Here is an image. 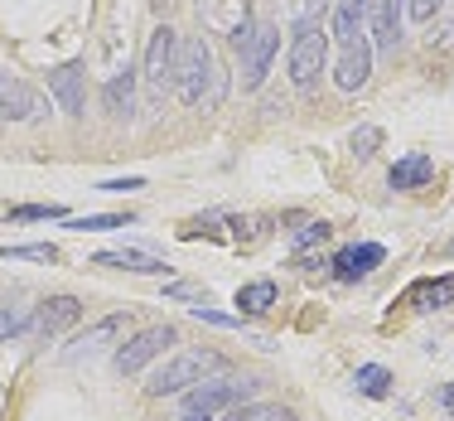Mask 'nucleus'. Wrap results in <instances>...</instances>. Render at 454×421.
<instances>
[{
  "instance_id": "nucleus-23",
  "label": "nucleus",
  "mask_w": 454,
  "mask_h": 421,
  "mask_svg": "<svg viewBox=\"0 0 454 421\" xmlns=\"http://www.w3.org/2000/svg\"><path fill=\"white\" fill-rule=\"evenodd\" d=\"M0 257H10V262H59V247L53 242H20V247H5Z\"/></svg>"
},
{
  "instance_id": "nucleus-10",
  "label": "nucleus",
  "mask_w": 454,
  "mask_h": 421,
  "mask_svg": "<svg viewBox=\"0 0 454 421\" xmlns=\"http://www.w3.org/2000/svg\"><path fill=\"white\" fill-rule=\"evenodd\" d=\"M372 78V44L358 35L353 44L339 49V63H333V83H339L343 92H358L363 83Z\"/></svg>"
},
{
  "instance_id": "nucleus-31",
  "label": "nucleus",
  "mask_w": 454,
  "mask_h": 421,
  "mask_svg": "<svg viewBox=\"0 0 454 421\" xmlns=\"http://www.w3.org/2000/svg\"><path fill=\"white\" fill-rule=\"evenodd\" d=\"M252 39H256V20H252V15H242V25L232 29V49H237V53H247V44H252Z\"/></svg>"
},
{
  "instance_id": "nucleus-4",
  "label": "nucleus",
  "mask_w": 454,
  "mask_h": 421,
  "mask_svg": "<svg viewBox=\"0 0 454 421\" xmlns=\"http://www.w3.org/2000/svg\"><path fill=\"white\" fill-rule=\"evenodd\" d=\"M208 78H213V53L203 39H189L179 44V63H175V97L184 107H199L203 92H208Z\"/></svg>"
},
{
  "instance_id": "nucleus-1",
  "label": "nucleus",
  "mask_w": 454,
  "mask_h": 421,
  "mask_svg": "<svg viewBox=\"0 0 454 421\" xmlns=\"http://www.w3.org/2000/svg\"><path fill=\"white\" fill-rule=\"evenodd\" d=\"M324 59H329V35H324V20L309 10V15L295 20V35H290V83L300 92H315Z\"/></svg>"
},
{
  "instance_id": "nucleus-34",
  "label": "nucleus",
  "mask_w": 454,
  "mask_h": 421,
  "mask_svg": "<svg viewBox=\"0 0 454 421\" xmlns=\"http://www.w3.org/2000/svg\"><path fill=\"white\" fill-rule=\"evenodd\" d=\"M102 194H126V189H145L140 179H106V185H97Z\"/></svg>"
},
{
  "instance_id": "nucleus-28",
  "label": "nucleus",
  "mask_w": 454,
  "mask_h": 421,
  "mask_svg": "<svg viewBox=\"0 0 454 421\" xmlns=\"http://www.w3.org/2000/svg\"><path fill=\"white\" fill-rule=\"evenodd\" d=\"M333 228L329 223H305V228L295 233V252H305V247H315V242H324V237H329Z\"/></svg>"
},
{
  "instance_id": "nucleus-3",
  "label": "nucleus",
  "mask_w": 454,
  "mask_h": 421,
  "mask_svg": "<svg viewBox=\"0 0 454 421\" xmlns=\"http://www.w3.org/2000/svg\"><path fill=\"white\" fill-rule=\"evenodd\" d=\"M218 369H223V359H218V353H208V349L175 353V359H169L165 369H160V373L145 383V393H150V397H175V393H189V387L208 383V373H218Z\"/></svg>"
},
{
  "instance_id": "nucleus-25",
  "label": "nucleus",
  "mask_w": 454,
  "mask_h": 421,
  "mask_svg": "<svg viewBox=\"0 0 454 421\" xmlns=\"http://www.w3.org/2000/svg\"><path fill=\"white\" fill-rule=\"evenodd\" d=\"M29 310L25 306H0V339H20V334H29Z\"/></svg>"
},
{
  "instance_id": "nucleus-13",
  "label": "nucleus",
  "mask_w": 454,
  "mask_h": 421,
  "mask_svg": "<svg viewBox=\"0 0 454 421\" xmlns=\"http://www.w3.org/2000/svg\"><path fill=\"white\" fill-rule=\"evenodd\" d=\"M402 39V0H377L372 5V49L392 53Z\"/></svg>"
},
{
  "instance_id": "nucleus-18",
  "label": "nucleus",
  "mask_w": 454,
  "mask_h": 421,
  "mask_svg": "<svg viewBox=\"0 0 454 421\" xmlns=\"http://www.w3.org/2000/svg\"><path fill=\"white\" fill-rule=\"evenodd\" d=\"M392 189H420V185H430L435 179V160L430 155H406V160H396L392 165Z\"/></svg>"
},
{
  "instance_id": "nucleus-8",
  "label": "nucleus",
  "mask_w": 454,
  "mask_h": 421,
  "mask_svg": "<svg viewBox=\"0 0 454 421\" xmlns=\"http://www.w3.org/2000/svg\"><path fill=\"white\" fill-rule=\"evenodd\" d=\"M276 49H280V29H276V25H262V29H256V39L247 44V53H242V88H247V92H256V88L266 83Z\"/></svg>"
},
{
  "instance_id": "nucleus-5",
  "label": "nucleus",
  "mask_w": 454,
  "mask_h": 421,
  "mask_svg": "<svg viewBox=\"0 0 454 421\" xmlns=\"http://www.w3.org/2000/svg\"><path fill=\"white\" fill-rule=\"evenodd\" d=\"M169 344H175V325H150V330H140L131 344H121V349H116V373H121V377H136L150 359H160Z\"/></svg>"
},
{
  "instance_id": "nucleus-19",
  "label": "nucleus",
  "mask_w": 454,
  "mask_h": 421,
  "mask_svg": "<svg viewBox=\"0 0 454 421\" xmlns=\"http://www.w3.org/2000/svg\"><path fill=\"white\" fill-rule=\"evenodd\" d=\"M411 306H416V310H445V306H454V276L411 286Z\"/></svg>"
},
{
  "instance_id": "nucleus-16",
  "label": "nucleus",
  "mask_w": 454,
  "mask_h": 421,
  "mask_svg": "<svg viewBox=\"0 0 454 421\" xmlns=\"http://www.w3.org/2000/svg\"><path fill=\"white\" fill-rule=\"evenodd\" d=\"M102 107H106V116H131L136 112V68H121L112 83H106Z\"/></svg>"
},
{
  "instance_id": "nucleus-33",
  "label": "nucleus",
  "mask_w": 454,
  "mask_h": 421,
  "mask_svg": "<svg viewBox=\"0 0 454 421\" xmlns=\"http://www.w3.org/2000/svg\"><path fill=\"white\" fill-rule=\"evenodd\" d=\"M169 296H175V300H199V306H208V290H199V286H169Z\"/></svg>"
},
{
  "instance_id": "nucleus-11",
  "label": "nucleus",
  "mask_w": 454,
  "mask_h": 421,
  "mask_svg": "<svg viewBox=\"0 0 454 421\" xmlns=\"http://www.w3.org/2000/svg\"><path fill=\"white\" fill-rule=\"evenodd\" d=\"M78 315H82V300L78 296H49L44 306L35 310V320H29V334L53 339V334H63L68 325H78Z\"/></svg>"
},
{
  "instance_id": "nucleus-12",
  "label": "nucleus",
  "mask_w": 454,
  "mask_h": 421,
  "mask_svg": "<svg viewBox=\"0 0 454 421\" xmlns=\"http://www.w3.org/2000/svg\"><path fill=\"white\" fill-rule=\"evenodd\" d=\"M387 262V247L382 242H363V247H343L339 257H333V276L339 281H363L372 266Z\"/></svg>"
},
{
  "instance_id": "nucleus-6",
  "label": "nucleus",
  "mask_w": 454,
  "mask_h": 421,
  "mask_svg": "<svg viewBox=\"0 0 454 421\" xmlns=\"http://www.w3.org/2000/svg\"><path fill=\"white\" fill-rule=\"evenodd\" d=\"M175 63H179V35L169 25H160L155 35H150V49H145V83H150V92L175 88Z\"/></svg>"
},
{
  "instance_id": "nucleus-30",
  "label": "nucleus",
  "mask_w": 454,
  "mask_h": 421,
  "mask_svg": "<svg viewBox=\"0 0 454 421\" xmlns=\"http://www.w3.org/2000/svg\"><path fill=\"white\" fill-rule=\"evenodd\" d=\"M193 320H208V325H223V330L242 325V315H218V310H208V306H193Z\"/></svg>"
},
{
  "instance_id": "nucleus-20",
  "label": "nucleus",
  "mask_w": 454,
  "mask_h": 421,
  "mask_svg": "<svg viewBox=\"0 0 454 421\" xmlns=\"http://www.w3.org/2000/svg\"><path fill=\"white\" fill-rule=\"evenodd\" d=\"M271 306H276V281H247L237 290V310L242 315H266Z\"/></svg>"
},
{
  "instance_id": "nucleus-32",
  "label": "nucleus",
  "mask_w": 454,
  "mask_h": 421,
  "mask_svg": "<svg viewBox=\"0 0 454 421\" xmlns=\"http://www.w3.org/2000/svg\"><path fill=\"white\" fill-rule=\"evenodd\" d=\"M430 49H454V20H440L435 35H430Z\"/></svg>"
},
{
  "instance_id": "nucleus-35",
  "label": "nucleus",
  "mask_w": 454,
  "mask_h": 421,
  "mask_svg": "<svg viewBox=\"0 0 454 421\" xmlns=\"http://www.w3.org/2000/svg\"><path fill=\"white\" fill-rule=\"evenodd\" d=\"M435 402L445 407V412L454 417V383H440V393H435Z\"/></svg>"
},
{
  "instance_id": "nucleus-15",
  "label": "nucleus",
  "mask_w": 454,
  "mask_h": 421,
  "mask_svg": "<svg viewBox=\"0 0 454 421\" xmlns=\"http://www.w3.org/2000/svg\"><path fill=\"white\" fill-rule=\"evenodd\" d=\"M367 10H372V0H339V5H333V39H339V49L363 35Z\"/></svg>"
},
{
  "instance_id": "nucleus-24",
  "label": "nucleus",
  "mask_w": 454,
  "mask_h": 421,
  "mask_svg": "<svg viewBox=\"0 0 454 421\" xmlns=\"http://www.w3.org/2000/svg\"><path fill=\"white\" fill-rule=\"evenodd\" d=\"M227 421H295L286 407H271V402H252V407H232Z\"/></svg>"
},
{
  "instance_id": "nucleus-26",
  "label": "nucleus",
  "mask_w": 454,
  "mask_h": 421,
  "mask_svg": "<svg viewBox=\"0 0 454 421\" xmlns=\"http://www.w3.org/2000/svg\"><path fill=\"white\" fill-rule=\"evenodd\" d=\"M10 223H44V218H63L59 203H20V209H5Z\"/></svg>"
},
{
  "instance_id": "nucleus-21",
  "label": "nucleus",
  "mask_w": 454,
  "mask_h": 421,
  "mask_svg": "<svg viewBox=\"0 0 454 421\" xmlns=\"http://www.w3.org/2000/svg\"><path fill=\"white\" fill-rule=\"evenodd\" d=\"M353 387H358L363 397H372V402H382V397L392 393V373H387L382 363H363V369L353 373Z\"/></svg>"
},
{
  "instance_id": "nucleus-14",
  "label": "nucleus",
  "mask_w": 454,
  "mask_h": 421,
  "mask_svg": "<svg viewBox=\"0 0 454 421\" xmlns=\"http://www.w3.org/2000/svg\"><path fill=\"white\" fill-rule=\"evenodd\" d=\"M92 266H112V272H136V276H160V272H169L160 257H150V252H97L92 257Z\"/></svg>"
},
{
  "instance_id": "nucleus-36",
  "label": "nucleus",
  "mask_w": 454,
  "mask_h": 421,
  "mask_svg": "<svg viewBox=\"0 0 454 421\" xmlns=\"http://www.w3.org/2000/svg\"><path fill=\"white\" fill-rule=\"evenodd\" d=\"M450 252H454V242H450Z\"/></svg>"
},
{
  "instance_id": "nucleus-17",
  "label": "nucleus",
  "mask_w": 454,
  "mask_h": 421,
  "mask_svg": "<svg viewBox=\"0 0 454 421\" xmlns=\"http://www.w3.org/2000/svg\"><path fill=\"white\" fill-rule=\"evenodd\" d=\"M121 330H126V315H106V320H97V325H92L88 334H78V339H73L68 359H82V353H97V349H106V344H112Z\"/></svg>"
},
{
  "instance_id": "nucleus-27",
  "label": "nucleus",
  "mask_w": 454,
  "mask_h": 421,
  "mask_svg": "<svg viewBox=\"0 0 454 421\" xmlns=\"http://www.w3.org/2000/svg\"><path fill=\"white\" fill-rule=\"evenodd\" d=\"M377 146H382V131H377V126H358V131L348 136V150H353L358 160H372Z\"/></svg>"
},
{
  "instance_id": "nucleus-22",
  "label": "nucleus",
  "mask_w": 454,
  "mask_h": 421,
  "mask_svg": "<svg viewBox=\"0 0 454 421\" xmlns=\"http://www.w3.org/2000/svg\"><path fill=\"white\" fill-rule=\"evenodd\" d=\"M131 213H88V218H68L73 233H112V228H126Z\"/></svg>"
},
{
  "instance_id": "nucleus-2",
  "label": "nucleus",
  "mask_w": 454,
  "mask_h": 421,
  "mask_svg": "<svg viewBox=\"0 0 454 421\" xmlns=\"http://www.w3.org/2000/svg\"><path fill=\"white\" fill-rule=\"evenodd\" d=\"M256 383H237V377H208V383L189 387L184 393V407H179V421H213L218 412H232L242 407V397H252Z\"/></svg>"
},
{
  "instance_id": "nucleus-7",
  "label": "nucleus",
  "mask_w": 454,
  "mask_h": 421,
  "mask_svg": "<svg viewBox=\"0 0 454 421\" xmlns=\"http://www.w3.org/2000/svg\"><path fill=\"white\" fill-rule=\"evenodd\" d=\"M39 116H49L44 97L29 88V83L0 73V126H5V122H39Z\"/></svg>"
},
{
  "instance_id": "nucleus-29",
  "label": "nucleus",
  "mask_w": 454,
  "mask_h": 421,
  "mask_svg": "<svg viewBox=\"0 0 454 421\" xmlns=\"http://www.w3.org/2000/svg\"><path fill=\"white\" fill-rule=\"evenodd\" d=\"M440 5H445V0H406V15H411V20H420V25H430Z\"/></svg>"
},
{
  "instance_id": "nucleus-9",
  "label": "nucleus",
  "mask_w": 454,
  "mask_h": 421,
  "mask_svg": "<svg viewBox=\"0 0 454 421\" xmlns=\"http://www.w3.org/2000/svg\"><path fill=\"white\" fill-rule=\"evenodd\" d=\"M49 92H53V102L63 107V116H82V107H88V68H82V63L53 68L49 73Z\"/></svg>"
}]
</instances>
